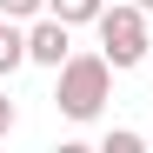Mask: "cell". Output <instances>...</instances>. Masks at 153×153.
<instances>
[{
    "label": "cell",
    "instance_id": "cell-1",
    "mask_svg": "<svg viewBox=\"0 0 153 153\" xmlns=\"http://www.w3.org/2000/svg\"><path fill=\"white\" fill-rule=\"evenodd\" d=\"M107 87H113V60L107 53H67L60 87H53V107L67 120H93L100 107H107Z\"/></svg>",
    "mask_w": 153,
    "mask_h": 153
},
{
    "label": "cell",
    "instance_id": "cell-2",
    "mask_svg": "<svg viewBox=\"0 0 153 153\" xmlns=\"http://www.w3.org/2000/svg\"><path fill=\"white\" fill-rule=\"evenodd\" d=\"M93 27H100V53H107L120 73H126V67H140V60H146V47H153V40H146V7H133V0H126V7H107Z\"/></svg>",
    "mask_w": 153,
    "mask_h": 153
},
{
    "label": "cell",
    "instance_id": "cell-3",
    "mask_svg": "<svg viewBox=\"0 0 153 153\" xmlns=\"http://www.w3.org/2000/svg\"><path fill=\"white\" fill-rule=\"evenodd\" d=\"M73 27H67V20L60 13H47V20H33V27H27V60H40V67H67V53H73V40H67Z\"/></svg>",
    "mask_w": 153,
    "mask_h": 153
},
{
    "label": "cell",
    "instance_id": "cell-4",
    "mask_svg": "<svg viewBox=\"0 0 153 153\" xmlns=\"http://www.w3.org/2000/svg\"><path fill=\"white\" fill-rule=\"evenodd\" d=\"M13 67H27V33H20L13 27V20L7 13H0V80H7V73Z\"/></svg>",
    "mask_w": 153,
    "mask_h": 153
},
{
    "label": "cell",
    "instance_id": "cell-5",
    "mask_svg": "<svg viewBox=\"0 0 153 153\" xmlns=\"http://www.w3.org/2000/svg\"><path fill=\"white\" fill-rule=\"evenodd\" d=\"M47 13H60L67 27H87V20L107 13V0H47Z\"/></svg>",
    "mask_w": 153,
    "mask_h": 153
},
{
    "label": "cell",
    "instance_id": "cell-6",
    "mask_svg": "<svg viewBox=\"0 0 153 153\" xmlns=\"http://www.w3.org/2000/svg\"><path fill=\"white\" fill-rule=\"evenodd\" d=\"M40 7H47V0H0V13H7V20H33Z\"/></svg>",
    "mask_w": 153,
    "mask_h": 153
},
{
    "label": "cell",
    "instance_id": "cell-7",
    "mask_svg": "<svg viewBox=\"0 0 153 153\" xmlns=\"http://www.w3.org/2000/svg\"><path fill=\"white\" fill-rule=\"evenodd\" d=\"M107 153H140V133H126V126H120V133H107Z\"/></svg>",
    "mask_w": 153,
    "mask_h": 153
},
{
    "label": "cell",
    "instance_id": "cell-8",
    "mask_svg": "<svg viewBox=\"0 0 153 153\" xmlns=\"http://www.w3.org/2000/svg\"><path fill=\"white\" fill-rule=\"evenodd\" d=\"M7 133H13V100L0 93V140H7Z\"/></svg>",
    "mask_w": 153,
    "mask_h": 153
},
{
    "label": "cell",
    "instance_id": "cell-9",
    "mask_svg": "<svg viewBox=\"0 0 153 153\" xmlns=\"http://www.w3.org/2000/svg\"><path fill=\"white\" fill-rule=\"evenodd\" d=\"M133 7H146V13H153V0H133Z\"/></svg>",
    "mask_w": 153,
    "mask_h": 153
}]
</instances>
